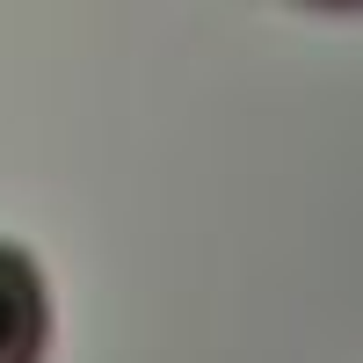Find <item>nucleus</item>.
<instances>
[{
    "instance_id": "obj_2",
    "label": "nucleus",
    "mask_w": 363,
    "mask_h": 363,
    "mask_svg": "<svg viewBox=\"0 0 363 363\" xmlns=\"http://www.w3.org/2000/svg\"><path fill=\"white\" fill-rule=\"evenodd\" d=\"M313 8H363V0H313Z\"/></svg>"
},
{
    "instance_id": "obj_1",
    "label": "nucleus",
    "mask_w": 363,
    "mask_h": 363,
    "mask_svg": "<svg viewBox=\"0 0 363 363\" xmlns=\"http://www.w3.org/2000/svg\"><path fill=\"white\" fill-rule=\"evenodd\" d=\"M51 335V306H44V277L22 247H0V363H44Z\"/></svg>"
}]
</instances>
